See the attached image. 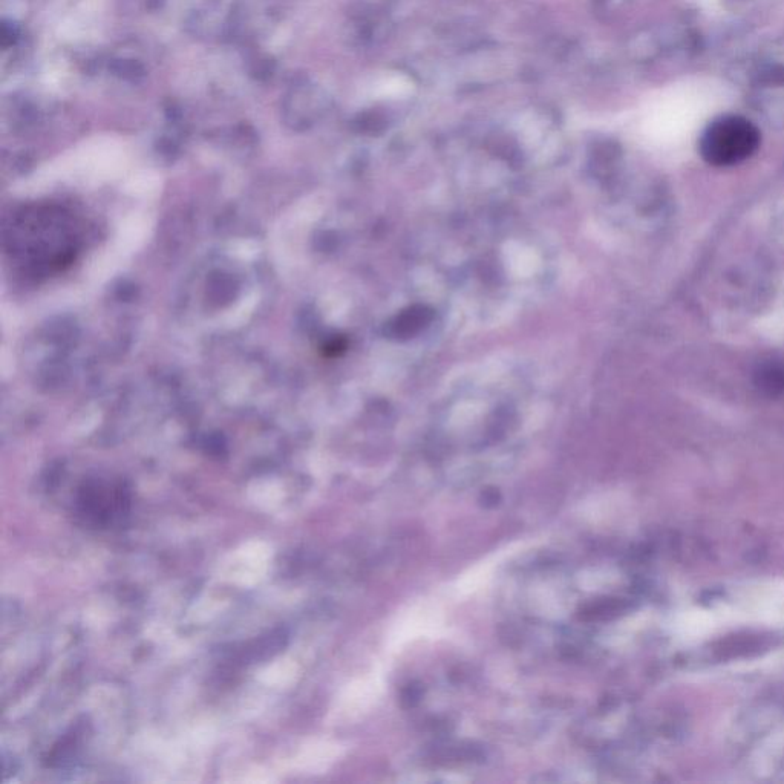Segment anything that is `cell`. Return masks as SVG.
Wrapping results in <instances>:
<instances>
[{"label": "cell", "instance_id": "cell-2", "mask_svg": "<svg viewBox=\"0 0 784 784\" xmlns=\"http://www.w3.org/2000/svg\"><path fill=\"white\" fill-rule=\"evenodd\" d=\"M79 509L83 517L98 526H109L128 513V492L121 486L88 484L80 490Z\"/></svg>", "mask_w": 784, "mask_h": 784}, {"label": "cell", "instance_id": "cell-1", "mask_svg": "<svg viewBox=\"0 0 784 784\" xmlns=\"http://www.w3.org/2000/svg\"><path fill=\"white\" fill-rule=\"evenodd\" d=\"M760 132L743 117L719 118L703 132L700 154L713 166H734L757 151Z\"/></svg>", "mask_w": 784, "mask_h": 784}, {"label": "cell", "instance_id": "cell-3", "mask_svg": "<svg viewBox=\"0 0 784 784\" xmlns=\"http://www.w3.org/2000/svg\"><path fill=\"white\" fill-rule=\"evenodd\" d=\"M757 385L769 396L784 394V365L771 363L763 366L757 374Z\"/></svg>", "mask_w": 784, "mask_h": 784}]
</instances>
